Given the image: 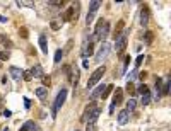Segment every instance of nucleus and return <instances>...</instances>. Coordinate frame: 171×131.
<instances>
[{
    "instance_id": "f257e3e1",
    "label": "nucleus",
    "mask_w": 171,
    "mask_h": 131,
    "mask_svg": "<svg viewBox=\"0 0 171 131\" xmlns=\"http://www.w3.org/2000/svg\"><path fill=\"white\" fill-rule=\"evenodd\" d=\"M99 112H101V107L94 101H91L89 104L86 106V109H84L82 121H84V123H96L98 116H99Z\"/></svg>"
},
{
    "instance_id": "f03ea898",
    "label": "nucleus",
    "mask_w": 171,
    "mask_h": 131,
    "mask_svg": "<svg viewBox=\"0 0 171 131\" xmlns=\"http://www.w3.org/2000/svg\"><path fill=\"white\" fill-rule=\"evenodd\" d=\"M67 95H69V90H67V89H62V90L57 94V99H55L53 107H51V118H57V114H58V111H60V107L63 106Z\"/></svg>"
},
{
    "instance_id": "7ed1b4c3",
    "label": "nucleus",
    "mask_w": 171,
    "mask_h": 131,
    "mask_svg": "<svg viewBox=\"0 0 171 131\" xmlns=\"http://www.w3.org/2000/svg\"><path fill=\"white\" fill-rule=\"evenodd\" d=\"M104 71H106V68H104V67H99V68H96V71H94V73L91 75L89 80H87V90H89V89H92L94 85H98V82L103 78Z\"/></svg>"
},
{
    "instance_id": "20e7f679",
    "label": "nucleus",
    "mask_w": 171,
    "mask_h": 131,
    "mask_svg": "<svg viewBox=\"0 0 171 131\" xmlns=\"http://www.w3.org/2000/svg\"><path fill=\"white\" fill-rule=\"evenodd\" d=\"M101 7V2L99 0H92L89 5V12H87V17H86V24L87 26H91L92 24V20H94V17H96V12H98V9Z\"/></svg>"
},
{
    "instance_id": "39448f33",
    "label": "nucleus",
    "mask_w": 171,
    "mask_h": 131,
    "mask_svg": "<svg viewBox=\"0 0 171 131\" xmlns=\"http://www.w3.org/2000/svg\"><path fill=\"white\" fill-rule=\"evenodd\" d=\"M110 51H111V46H110V43H103L101 44V48H99V51L96 53V60L98 61H101V60H104V58H108V55H110Z\"/></svg>"
},
{
    "instance_id": "423d86ee",
    "label": "nucleus",
    "mask_w": 171,
    "mask_h": 131,
    "mask_svg": "<svg viewBox=\"0 0 171 131\" xmlns=\"http://www.w3.org/2000/svg\"><path fill=\"white\" fill-rule=\"evenodd\" d=\"M75 15H77V9H75V7H69V9L63 12V15H62V20H63V22L77 20V19H75Z\"/></svg>"
},
{
    "instance_id": "0eeeda50",
    "label": "nucleus",
    "mask_w": 171,
    "mask_h": 131,
    "mask_svg": "<svg viewBox=\"0 0 171 131\" xmlns=\"http://www.w3.org/2000/svg\"><path fill=\"white\" fill-rule=\"evenodd\" d=\"M116 43H115V50H116V53H123L125 51V48H127V34H121L118 39H115Z\"/></svg>"
},
{
    "instance_id": "6e6552de",
    "label": "nucleus",
    "mask_w": 171,
    "mask_h": 131,
    "mask_svg": "<svg viewBox=\"0 0 171 131\" xmlns=\"http://www.w3.org/2000/svg\"><path fill=\"white\" fill-rule=\"evenodd\" d=\"M108 32H110V22H106V20H104V24H103V27H101V31H99V34L96 36V39H99V41L104 43L106 36H108Z\"/></svg>"
},
{
    "instance_id": "1a4fd4ad",
    "label": "nucleus",
    "mask_w": 171,
    "mask_h": 131,
    "mask_svg": "<svg viewBox=\"0 0 171 131\" xmlns=\"http://www.w3.org/2000/svg\"><path fill=\"white\" fill-rule=\"evenodd\" d=\"M123 102V90L121 89H116L115 94H113V106H118Z\"/></svg>"
},
{
    "instance_id": "9d476101",
    "label": "nucleus",
    "mask_w": 171,
    "mask_h": 131,
    "mask_svg": "<svg viewBox=\"0 0 171 131\" xmlns=\"http://www.w3.org/2000/svg\"><path fill=\"white\" fill-rule=\"evenodd\" d=\"M9 71H10V77H12L14 80H21V78H22V70H19L17 67H10Z\"/></svg>"
},
{
    "instance_id": "9b49d317",
    "label": "nucleus",
    "mask_w": 171,
    "mask_h": 131,
    "mask_svg": "<svg viewBox=\"0 0 171 131\" xmlns=\"http://www.w3.org/2000/svg\"><path fill=\"white\" fill-rule=\"evenodd\" d=\"M29 73H31V77H34V78L43 77V67H41V65H34V67L29 70Z\"/></svg>"
},
{
    "instance_id": "f8f14e48",
    "label": "nucleus",
    "mask_w": 171,
    "mask_h": 131,
    "mask_svg": "<svg viewBox=\"0 0 171 131\" xmlns=\"http://www.w3.org/2000/svg\"><path fill=\"white\" fill-rule=\"evenodd\" d=\"M147 22H149V9H147V7H142V10H140V24L142 26H147Z\"/></svg>"
},
{
    "instance_id": "ddd939ff",
    "label": "nucleus",
    "mask_w": 171,
    "mask_h": 131,
    "mask_svg": "<svg viewBox=\"0 0 171 131\" xmlns=\"http://www.w3.org/2000/svg\"><path fill=\"white\" fill-rule=\"evenodd\" d=\"M128 116H130V114L127 111H120L118 112V124H120V126H125V124L128 123Z\"/></svg>"
},
{
    "instance_id": "4468645a",
    "label": "nucleus",
    "mask_w": 171,
    "mask_h": 131,
    "mask_svg": "<svg viewBox=\"0 0 171 131\" xmlns=\"http://www.w3.org/2000/svg\"><path fill=\"white\" fill-rule=\"evenodd\" d=\"M123 27H125V22H123V20H118V24H116V27H115V32H113L115 39H118L121 34H123Z\"/></svg>"
},
{
    "instance_id": "2eb2a0df",
    "label": "nucleus",
    "mask_w": 171,
    "mask_h": 131,
    "mask_svg": "<svg viewBox=\"0 0 171 131\" xmlns=\"http://www.w3.org/2000/svg\"><path fill=\"white\" fill-rule=\"evenodd\" d=\"M92 51H94L92 44H91V43H86L84 48H82V58H89L91 55H92Z\"/></svg>"
},
{
    "instance_id": "dca6fc26",
    "label": "nucleus",
    "mask_w": 171,
    "mask_h": 131,
    "mask_svg": "<svg viewBox=\"0 0 171 131\" xmlns=\"http://www.w3.org/2000/svg\"><path fill=\"white\" fill-rule=\"evenodd\" d=\"M40 48L45 55H48V41H46V36H45V34L40 36Z\"/></svg>"
},
{
    "instance_id": "f3484780",
    "label": "nucleus",
    "mask_w": 171,
    "mask_h": 131,
    "mask_svg": "<svg viewBox=\"0 0 171 131\" xmlns=\"http://www.w3.org/2000/svg\"><path fill=\"white\" fill-rule=\"evenodd\" d=\"M104 87H106V85H103V83H101L99 87H96L94 90L91 92V99H92V101H94V99H98V97H99L101 94H103V90H104Z\"/></svg>"
},
{
    "instance_id": "a211bd4d",
    "label": "nucleus",
    "mask_w": 171,
    "mask_h": 131,
    "mask_svg": "<svg viewBox=\"0 0 171 131\" xmlns=\"http://www.w3.org/2000/svg\"><path fill=\"white\" fill-rule=\"evenodd\" d=\"M144 41H145V44H152V41H154V32H152V31H145V32H144Z\"/></svg>"
},
{
    "instance_id": "6ab92c4d",
    "label": "nucleus",
    "mask_w": 171,
    "mask_h": 131,
    "mask_svg": "<svg viewBox=\"0 0 171 131\" xmlns=\"http://www.w3.org/2000/svg\"><path fill=\"white\" fill-rule=\"evenodd\" d=\"M113 90H115V87H113V85H106V87H104V90H103V94H101V99H103V101H104V99H108V95H110Z\"/></svg>"
},
{
    "instance_id": "aec40b11",
    "label": "nucleus",
    "mask_w": 171,
    "mask_h": 131,
    "mask_svg": "<svg viewBox=\"0 0 171 131\" xmlns=\"http://www.w3.org/2000/svg\"><path fill=\"white\" fill-rule=\"evenodd\" d=\"M46 94H48V89H45V87H40V89H36V95L40 97L41 101H45V99H46Z\"/></svg>"
},
{
    "instance_id": "412c9836",
    "label": "nucleus",
    "mask_w": 171,
    "mask_h": 131,
    "mask_svg": "<svg viewBox=\"0 0 171 131\" xmlns=\"http://www.w3.org/2000/svg\"><path fill=\"white\" fill-rule=\"evenodd\" d=\"M135 107H137V102H135V99H130V101L127 102V109H125V111L130 114V112L135 111Z\"/></svg>"
},
{
    "instance_id": "4be33fe9",
    "label": "nucleus",
    "mask_w": 171,
    "mask_h": 131,
    "mask_svg": "<svg viewBox=\"0 0 171 131\" xmlns=\"http://www.w3.org/2000/svg\"><path fill=\"white\" fill-rule=\"evenodd\" d=\"M170 85H171V80L168 78V82H166V83H162V87H161V95L166 97V95L170 94Z\"/></svg>"
},
{
    "instance_id": "5701e85b",
    "label": "nucleus",
    "mask_w": 171,
    "mask_h": 131,
    "mask_svg": "<svg viewBox=\"0 0 171 131\" xmlns=\"http://www.w3.org/2000/svg\"><path fill=\"white\" fill-rule=\"evenodd\" d=\"M161 87H162V80L158 78V80H156V85H154V89H156V97H158V99L161 97Z\"/></svg>"
},
{
    "instance_id": "b1692460",
    "label": "nucleus",
    "mask_w": 171,
    "mask_h": 131,
    "mask_svg": "<svg viewBox=\"0 0 171 131\" xmlns=\"http://www.w3.org/2000/svg\"><path fill=\"white\" fill-rule=\"evenodd\" d=\"M33 130H34V121H26L24 126H22L19 131H33Z\"/></svg>"
},
{
    "instance_id": "393cba45",
    "label": "nucleus",
    "mask_w": 171,
    "mask_h": 131,
    "mask_svg": "<svg viewBox=\"0 0 171 131\" xmlns=\"http://www.w3.org/2000/svg\"><path fill=\"white\" fill-rule=\"evenodd\" d=\"M135 92H139L140 95H144V94H149V87H147L145 83H142V85H139V89H137Z\"/></svg>"
},
{
    "instance_id": "a878e982",
    "label": "nucleus",
    "mask_w": 171,
    "mask_h": 131,
    "mask_svg": "<svg viewBox=\"0 0 171 131\" xmlns=\"http://www.w3.org/2000/svg\"><path fill=\"white\" fill-rule=\"evenodd\" d=\"M41 82H43V87H45V89H48V87H50V83H51V78L48 77V75H43V77H41Z\"/></svg>"
},
{
    "instance_id": "bb28decb",
    "label": "nucleus",
    "mask_w": 171,
    "mask_h": 131,
    "mask_svg": "<svg viewBox=\"0 0 171 131\" xmlns=\"http://www.w3.org/2000/svg\"><path fill=\"white\" fill-rule=\"evenodd\" d=\"M62 56H63V51H62V50H57V51H55V58H53V61H55V63H60Z\"/></svg>"
},
{
    "instance_id": "cd10ccee",
    "label": "nucleus",
    "mask_w": 171,
    "mask_h": 131,
    "mask_svg": "<svg viewBox=\"0 0 171 131\" xmlns=\"http://www.w3.org/2000/svg\"><path fill=\"white\" fill-rule=\"evenodd\" d=\"M127 92H128L130 95H135V94H137V92H135V85H133L132 82H128V83H127Z\"/></svg>"
},
{
    "instance_id": "c85d7f7f",
    "label": "nucleus",
    "mask_w": 171,
    "mask_h": 131,
    "mask_svg": "<svg viewBox=\"0 0 171 131\" xmlns=\"http://www.w3.org/2000/svg\"><path fill=\"white\" fill-rule=\"evenodd\" d=\"M151 94H144V95H142V104H144V106H147V104H149V102H151Z\"/></svg>"
},
{
    "instance_id": "c756f323",
    "label": "nucleus",
    "mask_w": 171,
    "mask_h": 131,
    "mask_svg": "<svg viewBox=\"0 0 171 131\" xmlns=\"http://www.w3.org/2000/svg\"><path fill=\"white\" fill-rule=\"evenodd\" d=\"M103 24H104V20H103V19H99V20H98V24H96V29H94V32H96V36L99 34V31H101V27H103ZM96 36H94V38H96Z\"/></svg>"
},
{
    "instance_id": "7c9ffc66",
    "label": "nucleus",
    "mask_w": 171,
    "mask_h": 131,
    "mask_svg": "<svg viewBox=\"0 0 171 131\" xmlns=\"http://www.w3.org/2000/svg\"><path fill=\"white\" fill-rule=\"evenodd\" d=\"M19 36L21 38H24V39H28V36H29V34H28V29H26V27H21L19 29Z\"/></svg>"
},
{
    "instance_id": "2f4dec72",
    "label": "nucleus",
    "mask_w": 171,
    "mask_h": 131,
    "mask_svg": "<svg viewBox=\"0 0 171 131\" xmlns=\"http://www.w3.org/2000/svg\"><path fill=\"white\" fill-rule=\"evenodd\" d=\"M50 27H51L53 31H58V29H60V22H57V20H51V22H50Z\"/></svg>"
},
{
    "instance_id": "473e14b6",
    "label": "nucleus",
    "mask_w": 171,
    "mask_h": 131,
    "mask_svg": "<svg viewBox=\"0 0 171 131\" xmlns=\"http://www.w3.org/2000/svg\"><path fill=\"white\" fill-rule=\"evenodd\" d=\"M142 60H144V55H139V56H137V60H135V70L142 65Z\"/></svg>"
},
{
    "instance_id": "72a5a7b5",
    "label": "nucleus",
    "mask_w": 171,
    "mask_h": 131,
    "mask_svg": "<svg viewBox=\"0 0 171 131\" xmlns=\"http://www.w3.org/2000/svg\"><path fill=\"white\" fill-rule=\"evenodd\" d=\"M9 60V53L7 51H0V61H5Z\"/></svg>"
},
{
    "instance_id": "f704fd0d",
    "label": "nucleus",
    "mask_w": 171,
    "mask_h": 131,
    "mask_svg": "<svg viewBox=\"0 0 171 131\" xmlns=\"http://www.w3.org/2000/svg\"><path fill=\"white\" fill-rule=\"evenodd\" d=\"M98 128H96V123H87V128H86V131H96Z\"/></svg>"
},
{
    "instance_id": "c9c22d12",
    "label": "nucleus",
    "mask_w": 171,
    "mask_h": 131,
    "mask_svg": "<svg viewBox=\"0 0 171 131\" xmlns=\"http://www.w3.org/2000/svg\"><path fill=\"white\" fill-rule=\"evenodd\" d=\"M22 78H24V80H31L33 77H31V73H29V71H22Z\"/></svg>"
},
{
    "instance_id": "e433bc0d",
    "label": "nucleus",
    "mask_w": 171,
    "mask_h": 131,
    "mask_svg": "<svg viewBox=\"0 0 171 131\" xmlns=\"http://www.w3.org/2000/svg\"><path fill=\"white\" fill-rule=\"evenodd\" d=\"M24 106H26V109H29L31 107V101L28 99V97H24Z\"/></svg>"
},
{
    "instance_id": "4c0bfd02",
    "label": "nucleus",
    "mask_w": 171,
    "mask_h": 131,
    "mask_svg": "<svg viewBox=\"0 0 171 131\" xmlns=\"http://www.w3.org/2000/svg\"><path fill=\"white\" fill-rule=\"evenodd\" d=\"M2 114H4V116H5V118H10V116H12V112H10L9 109H5V111L2 112Z\"/></svg>"
},
{
    "instance_id": "58836bf2",
    "label": "nucleus",
    "mask_w": 171,
    "mask_h": 131,
    "mask_svg": "<svg viewBox=\"0 0 171 131\" xmlns=\"http://www.w3.org/2000/svg\"><path fill=\"white\" fill-rule=\"evenodd\" d=\"M115 107H116V106H113V104H111V106H110V112H111V114L115 112Z\"/></svg>"
},
{
    "instance_id": "ea45409f",
    "label": "nucleus",
    "mask_w": 171,
    "mask_h": 131,
    "mask_svg": "<svg viewBox=\"0 0 171 131\" xmlns=\"http://www.w3.org/2000/svg\"><path fill=\"white\" fill-rule=\"evenodd\" d=\"M0 22H7V17H4V15H0Z\"/></svg>"
},
{
    "instance_id": "a19ab883",
    "label": "nucleus",
    "mask_w": 171,
    "mask_h": 131,
    "mask_svg": "<svg viewBox=\"0 0 171 131\" xmlns=\"http://www.w3.org/2000/svg\"><path fill=\"white\" fill-rule=\"evenodd\" d=\"M0 68H2V61H0Z\"/></svg>"
}]
</instances>
